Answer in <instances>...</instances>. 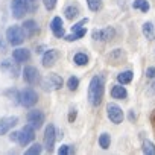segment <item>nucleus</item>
I'll return each mask as SVG.
<instances>
[{"mask_svg":"<svg viewBox=\"0 0 155 155\" xmlns=\"http://www.w3.org/2000/svg\"><path fill=\"white\" fill-rule=\"evenodd\" d=\"M104 99V78L94 76L88 85V102L93 107H99Z\"/></svg>","mask_w":155,"mask_h":155,"instance_id":"1","label":"nucleus"},{"mask_svg":"<svg viewBox=\"0 0 155 155\" xmlns=\"http://www.w3.org/2000/svg\"><path fill=\"white\" fill-rule=\"evenodd\" d=\"M6 38H8V43L11 46H18V44H21L25 41L26 34H25L23 28H20V26H11L6 31Z\"/></svg>","mask_w":155,"mask_h":155,"instance_id":"2","label":"nucleus"},{"mask_svg":"<svg viewBox=\"0 0 155 155\" xmlns=\"http://www.w3.org/2000/svg\"><path fill=\"white\" fill-rule=\"evenodd\" d=\"M41 85H43V90H44V91L59 90V88L62 87V78H61L59 74H56V73H52V74H49V76L44 78L43 82H41Z\"/></svg>","mask_w":155,"mask_h":155,"instance_id":"3","label":"nucleus"},{"mask_svg":"<svg viewBox=\"0 0 155 155\" xmlns=\"http://www.w3.org/2000/svg\"><path fill=\"white\" fill-rule=\"evenodd\" d=\"M18 99H20V104H21L23 107L31 108V107H34V105L37 104L38 96H37V93H35L32 88H25L23 91H20Z\"/></svg>","mask_w":155,"mask_h":155,"instance_id":"4","label":"nucleus"},{"mask_svg":"<svg viewBox=\"0 0 155 155\" xmlns=\"http://www.w3.org/2000/svg\"><path fill=\"white\" fill-rule=\"evenodd\" d=\"M34 138H35V128L31 123L23 126L21 131L18 132V143L21 146H28L31 141H34Z\"/></svg>","mask_w":155,"mask_h":155,"instance_id":"5","label":"nucleus"},{"mask_svg":"<svg viewBox=\"0 0 155 155\" xmlns=\"http://www.w3.org/2000/svg\"><path fill=\"white\" fill-rule=\"evenodd\" d=\"M11 11H12L14 18H23L25 14L29 11L28 0H12V3H11Z\"/></svg>","mask_w":155,"mask_h":155,"instance_id":"6","label":"nucleus"},{"mask_svg":"<svg viewBox=\"0 0 155 155\" xmlns=\"http://www.w3.org/2000/svg\"><path fill=\"white\" fill-rule=\"evenodd\" d=\"M107 114H108L110 120H111L113 123H116V125L122 123V120H123V111H122V108H120L119 105H116V104H108V105H107Z\"/></svg>","mask_w":155,"mask_h":155,"instance_id":"7","label":"nucleus"},{"mask_svg":"<svg viewBox=\"0 0 155 155\" xmlns=\"http://www.w3.org/2000/svg\"><path fill=\"white\" fill-rule=\"evenodd\" d=\"M55 140H56L55 126L50 123V125H47V128H46V132H44V147H46V150H47V152H52V150H53Z\"/></svg>","mask_w":155,"mask_h":155,"instance_id":"8","label":"nucleus"},{"mask_svg":"<svg viewBox=\"0 0 155 155\" xmlns=\"http://www.w3.org/2000/svg\"><path fill=\"white\" fill-rule=\"evenodd\" d=\"M23 78H25V81L31 85L37 84L40 81V71L35 68V67H26L23 70Z\"/></svg>","mask_w":155,"mask_h":155,"instance_id":"9","label":"nucleus"},{"mask_svg":"<svg viewBox=\"0 0 155 155\" xmlns=\"http://www.w3.org/2000/svg\"><path fill=\"white\" fill-rule=\"evenodd\" d=\"M28 122H29L34 128L40 129V128L43 126V123H44V114H43L41 111H38V110H34V111H31V113L28 114Z\"/></svg>","mask_w":155,"mask_h":155,"instance_id":"10","label":"nucleus"},{"mask_svg":"<svg viewBox=\"0 0 155 155\" xmlns=\"http://www.w3.org/2000/svg\"><path fill=\"white\" fill-rule=\"evenodd\" d=\"M116 31L113 28H107V29H99L93 32V38L99 40V41H110L111 38H114Z\"/></svg>","mask_w":155,"mask_h":155,"instance_id":"11","label":"nucleus"},{"mask_svg":"<svg viewBox=\"0 0 155 155\" xmlns=\"http://www.w3.org/2000/svg\"><path fill=\"white\" fill-rule=\"evenodd\" d=\"M18 122V119L15 116L12 117H3V119H0V135H5L12 126H15Z\"/></svg>","mask_w":155,"mask_h":155,"instance_id":"12","label":"nucleus"},{"mask_svg":"<svg viewBox=\"0 0 155 155\" xmlns=\"http://www.w3.org/2000/svg\"><path fill=\"white\" fill-rule=\"evenodd\" d=\"M50 29L56 38H64V28H62V20L61 17H55L50 23Z\"/></svg>","mask_w":155,"mask_h":155,"instance_id":"13","label":"nucleus"},{"mask_svg":"<svg viewBox=\"0 0 155 155\" xmlns=\"http://www.w3.org/2000/svg\"><path fill=\"white\" fill-rule=\"evenodd\" d=\"M58 56H59L58 50H55V49L47 50V52L44 53V56H43V65H44V67H52V65L56 62Z\"/></svg>","mask_w":155,"mask_h":155,"instance_id":"14","label":"nucleus"},{"mask_svg":"<svg viewBox=\"0 0 155 155\" xmlns=\"http://www.w3.org/2000/svg\"><path fill=\"white\" fill-rule=\"evenodd\" d=\"M12 58L17 61V62H25L31 58V52L28 49H15L12 52Z\"/></svg>","mask_w":155,"mask_h":155,"instance_id":"15","label":"nucleus"},{"mask_svg":"<svg viewBox=\"0 0 155 155\" xmlns=\"http://www.w3.org/2000/svg\"><path fill=\"white\" fill-rule=\"evenodd\" d=\"M23 31H25L26 37H34V35L37 34V31H38L37 23H35L34 20H26L25 25H23Z\"/></svg>","mask_w":155,"mask_h":155,"instance_id":"16","label":"nucleus"},{"mask_svg":"<svg viewBox=\"0 0 155 155\" xmlns=\"http://www.w3.org/2000/svg\"><path fill=\"white\" fill-rule=\"evenodd\" d=\"M85 34H87V29L82 26V28H79V29H74L71 35H67V37H65V40H67V41H76V40L82 38Z\"/></svg>","mask_w":155,"mask_h":155,"instance_id":"17","label":"nucleus"},{"mask_svg":"<svg viewBox=\"0 0 155 155\" xmlns=\"http://www.w3.org/2000/svg\"><path fill=\"white\" fill-rule=\"evenodd\" d=\"M111 96H113L114 99H125V97L128 96V93H126L125 87L114 85V87H113V90H111Z\"/></svg>","mask_w":155,"mask_h":155,"instance_id":"18","label":"nucleus"},{"mask_svg":"<svg viewBox=\"0 0 155 155\" xmlns=\"http://www.w3.org/2000/svg\"><path fill=\"white\" fill-rule=\"evenodd\" d=\"M2 68H3L5 71H9L12 76H17V73H18L17 64H12L11 61H3V62H2Z\"/></svg>","mask_w":155,"mask_h":155,"instance_id":"19","label":"nucleus"},{"mask_svg":"<svg viewBox=\"0 0 155 155\" xmlns=\"http://www.w3.org/2000/svg\"><path fill=\"white\" fill-rule=\"evenodd\" d=\"M117 81L122 84V85H125V84H129L131 81H132V71H122L120 74H117Z\"/></svg>","mask_w":155,"mask_h":155,"instance_id":"20","label":"nucleus"},{"mask_svg":"<svg viewBox=\"0 0 155 155\" xmlns=\"http://www.w3.org/2000/svg\"><path fill=\"white\" fill-rule=\"evenodd\" d=\"M64 14L68 20H73V18H76L78 15H79V8H78L76 5H70V6H67Z\"/></svg>","mask_w":155,"mask_h":155,"instance_id":"21","label":"nucleus"},{"mask_svg":"<svg viewBox=\"0 0 155 155\" xmlns=\"http://www.w3.org/2000/svg\"><path fill=\"white\" fill-rule=\"evenodd\" d=\"M132 8H134V9H140V11H143V12H147L150 6H149L147 0H134Z\"/></svg>","mask_w":155,"mask_h":155,"instance_id":"22","label":"nucleus"},{"mask_svg":"<svg viewBox=\"0 0 155 155\" xmlns=\"http://www.w3.org/2000/svg\"><path fill=\"white\" fill-rule=\"evenodd\" d=\"M143 34H144L146 38H149V40H152V38L155 37V28H153V25H152L150 21H147V23L143 25Z\"/></svg>","mask_w":155,"mask_h":155,"instance_id":"23","label":"nucleus"},{"mask_svg":"<svg viewBox=\"0 0 155 155\" xmlns=\"http://www.w3.org/2000/svg\"><path fill=\"white\" fill-rule=\"evenodd\" d=\"M143 153L146 155H155V144L149 140H144L143 141Z\"/></svg>","mask_w":155,"mask_h":155,"instance_id":"24","label":"nucleus"},{"mask_svg":"<svg viewBox=\"0 0 155 155\" xmlns=\"http://www.w3.org/2000/svg\"><path fill=\"white\" fill-rule=\"evenodd\" d=\"M74 62H76L78 65H87V64H88V56H87L85 53L79 52V53L74 55Z\"/></svg>","mask_w":155,"mask_h":155,"instance_id":"25","label":"nucleus"},{"mask_svg":"<svg viewBox=\"0 0 155 155\" xmlns=\"http://www.w3.org/2000/svg\"><path fill=\"white\" fill-rule=\"evenodd\" d=\"M67 87H68V90H71V91L78 90V87H79V79H78L76 76L68 78V81H67Z\"/></svg>","mask_w":155,"mask_h":155,"instance_id":"26","label":"nucleus"},{"mask_svg":"<svg viewBox=\"0 0 155 155\" xmlns=\"http://www.w3.org/2000/svg\"><path fill=\"white\" fill-rule=\"evenodd\" d=\"M110 143H111V138H110L108 134H102L99 137V144H101L102 149H108L110 147Z\"/></svg>","mask_w":155,"mask_h":155,"instance_id":"27","label":"nucleus"},{"mask_svg":"<svg viewBox=\"0 0 155 155\" xmlns=\"http://www.w3.org/2000/svg\"><path fill=\"white\" fill-rule=\"evenodd\" d=\"M87 2H88V8L94 12L102 8V0H87Z\"/></svg>","mask_w":155,"mask_h":155,"instance_id":"28","label":"nucleus"},{"mask_svg":"<svg viewBox=\"0 0 155 155\" xmlns=\"http://www.w3.org/2000/svg\"><path fill=\"white\" fill-rule=\"evenodd\" d=\"M38 153H41V146H40L38 143L32 144V146L26 150V155H38Z\"/></svg>","mask_w":155,"mask_h":155,"instance_id":"29","label":"nucleus"},{"mask_svg":"<svg viewBox=\"0 0 155 155\" xmlns=\"http://www.w3.org/2000/svg\"><path fill=\"white\" fill-rule=\"evenodd\" d=\"M43 3H44L46 9L52 11V9H53V8L56 6V0H43Z\"/></svg>","mask_w":155,"mask_h":155,"instance_id":"30","label":"nucleus"},{"mask_svg":"<svg viewBox=\"0 0 155 155\" xmlns=\"http://www.w3.org/2000/svg\"><path fill=\"white\" fill-rule=\"evenodd\" d=\"M28 6H29V11H31V12H35L37 8H38L37 0H28Z\"/></svg>","mask_w":155,"mask_h":155,"instance_id":"31","label":"nucleus"},{"mask_svg":"<svg viewBox=\"0 0 155 155\" xmlns=\"http://www.w3.org/2000/svg\"><path fill=\"white\" fill-rule=\"evenodd\" d=\"M58 153H59V155H67V153H71V150H70V146H67V144H62V146L59 147Z\"/></svg>","mask_w":155,"mask_h":155,"instance_id":"32","label":"nucleus"},{"mask_svg":"<svg viewBox=\"0 0 155 155\" xmlns=\"http://www.w3.org/2000/svg\"><path fill=\"white\" fill-rule=\"evenodd\" d=\"M146 76L149 78V79H152V78H155V68H153V67H149V68L146 70Z\"/></svg>","mask_w":155,"mask_h":155,"instance_id":"33","label":"nucleus"},{"mask_svg":"<svg viewBox=\"0 0 155 155\" xmlns=\"http://www.w3.org/2000/svg\"><path fill=\"white\" fill-rule=\"evenodd\" d=\"M76 119V110H70V114H68V122H73Z\"/></svg>","mask_w":155,"mask_h":155,"instance_id":"34","label":"nucleus"},{"mask_svg":"<svg viewBox=\"0 0 155 155\" xmlns=\"http://www.w3.org/2000/svg\"><path fill=\"white\" fill-rule=\"evenodd\" d=\"M9 138H11V141H18V132H12L9 135Z\"/></svg>","mask_w":155,"mask_h":155,"instance_id":"35","label":"nucleus"},{"mask_svg":"<svg viewBox=\"0 0 155 155\" xmlns=\"http://www.w3.org/2000/svg\"><path fill=\"white\" fill-rule=\"evenodd\" d=\"M0 49H2V50H5V44H3V41H2V38H0Z\"/></svg>","mask_w":155,"mask_h":155,"instance_id":"36","label":"nucleus"}]
</instances>
